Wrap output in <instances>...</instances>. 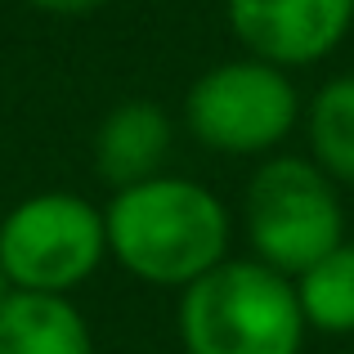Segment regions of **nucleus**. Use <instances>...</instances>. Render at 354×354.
Listing matches in <instances>:
<instances>
[{
    "label": "nucleus",
    "instance_id": "9b49d317",
    "mask_svg": "<svg viewBox=\"0 0 354 354\" xmlns=\"http://www.w3.org/2000/svg\"><path fill=\"white\" fill-rule=\"evenodd\" d=\"M23 5H32L36 14H50V18H90L99 9H108L113 0H23Z\"/></svg>",
    "mask_w": 354,
    "mask_h": 354
},
{
    "label": "nucleus",
    "instance_id": "6e6552de",
    "mask_svg": "<svg viewBox=\"0 0 354 354\" xmlns=\"http://www.w3.org/2000/svg\"><path fill=\"white\" fill-rule=\"evenodd\" d=\"M0 354H95V332L72 296L9 292L0 305Z\"/></svg>",
    "mask_w": 354,
    "mask_h": 354
},
{
    "label": "nucleus",
    "instance_id": "20e7f679",
    "mask_svg": "<svg viewBox=\"0 0 354 354\" xmlns=\"http://www.w3.org/2000/svg\"><path fill=\"white\" fill-rule=\"evenodd\" d=\"M108 260L104 207L68 189H45L0 216V265L14 292L72 296Z\"/></svg>",
    "mask_w": 354,
    "mask_h": 354
},
{
    "label": "nucleus",
    "instance_id": "39448f33",
    "mask_svg": "<svg viewBox=\"0 0 354 354\" xmlns=\"http://www.w3.org/2000/svg\"><path fill=\"white\" fill-rule=\"evenodd\" d=\"M301 126L292 77L251 54L207 68L184 95V130L220 157H274Z\"/></svg>",
    "mask_w": 354,
    "mask_h": 354
},
{
    "label": "nucleus",
    "instance_id": "9d476101",
    "mask_svg": "<svg viewBox=\"0 0 354 354\" xmlns=\"http://www.w3.org/2000/svg\"><path fill=\"white\" fill-rule=\"evenodd\" d=\"M292 287L310 332H323V337L354 332V242H341L328 256H319L292 278Z\"/></svg>",
    "mask_w": 354,
    "mask_h": 354
},
{
    "label": "nucleus",
    "instance_id": "1a4fd4ad",
    "mask_svg": "<svg viewBox=\"0 0 354 354\" xmlns=\"http://www.w3.org/2000/svg\"><path fill=\"white\" fill-rule=\"evenodd\" d=\"M310 162L337 189H354V77H332L305 108Z\"/></svg>",
    "mask_w": 354,
    "mask_h": 354
},
{
    "label": "nucleus",
    "instance_id": "f257e3e1",
    "mask_svg": "<svg viewBox=\"0 0 354 354\" xmlns=\"http://www.w3.org/2000/svg\"><path fill=\"white\" fill-rule=\"evenodd\" d=\"M104 234L108 256L135 283L184 292L229 260L234 216L202 180L162 171L144 184L117 189L104 202Z\"/></svg>",
    "mask_w": 354,
    "mask_h": 354
},
{
    "label": "nucleus",
    "instance_id": "f03ea898",
    "mask_svg": "<svg viewBox=\"0 0 354 354\" xmlns=\"http://www.w3.org/2000/svg\"><path fill=\"white\" fill-rule=\"evenodd\" d=\"M184 354H301L305 314L287 274L256 256H229L180 292Z\"/></svg>",
    "mask_w": 354,
    "mask_h": 354
},
{
    "label": "nucleus",
    "instance_id": "423d86ee",
    "mask_svg": "<svg viewBox=\"0 0 354 354\" xmlns=\"http://www.w3.org/2000/svg\"><path fill=\"white\" fill-rule=\"evenodd\" d=\"M238 45L292 72L323 63L354 27V0H225Z\"/></svg>",
    "mask_w": 354,
    "mask_h": 354
},
{
    "label": "nucleus",
    "instance_id": "7ed1b4c3",
    "mask_svg": "<svg viewBox=\"0 0 354 354\" xmlns=\"http://www.w3.org/2000/svg\"><path fill=\"white\" fill-rule=\"evenodd\" d=\"M242 234L251 256L278 274L296 278L319 256L346 242L341 189L296 153H274L251 171L242 193Z\"/></svg>",
    "mask_w": 354,
    "mask_h": 354
},
{
    "label": "nucleus",
    "instance_id": "f8f14e48",
    "mask_svg": "<svg viewBox=\"0 0 354 354\" xmlns=\"http://www.w3.org/2000/svg\"><path fill=\"white\" fill-rule=\"evenodd\" d=\"M14 292V283H9V274H5V265H0V305H5V296Z\"/></svg>",
    "mask_w": 354,
    "mask_h": 354
},
{
    "label": "nucleus",
    "instance_id": "0eeeda50",
    "mask_svg": "<svg viewBox=\"0 0 354 354\" xmlns=\"http://www.w3.org/2000/svg\"><path fill=\"white\" fill-rule=\"evenodd\" d=\"M175 148V121L153 99H126L108 108L104 121L95 126V175L108 189H130L166 171Z\"/></svg>",
    "mask_w": 354,
    "mask_h": 354
}]
</instances>
